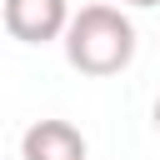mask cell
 <instances>
[{"label": "cell", "instance_id": "3", "mask_svg": "<svg viewBox=\"0 0 160 160\" xmlns=\"http://www.w3.org/2000/svg\"><path fill=\"white\" fill-rule=\"evenodd\" d=\"M20 160H90V145L70 120H35L20 135Z\"/></svg>", "mask_w": 160, "mask_h": 160}, {"label": "cell", "instance_id": "5", "mask_svg": "<svg viewBox=\"0 0 160 160\" xmlns=\"http://www.w3.org/2000/svg\"><path fill=\"white\" fill-rule=\"evenodd\" d=\"M155 130H160V100H155Z\"/></svg>", "mask_w": 160, "mask_h": 160}, {"label": "cell", "instance_id": "1", "mask_svg": "<svg viewBox=\"0 0 160 160\" xmlns=\"http://www.w3.org/2000/svg\"><path fill=\"white\" fill-rule=\"evenodd\" d=\"M60 40H65V60L95 80L120 75L135 60V25L120 5H80L65 20Z\"/></svg>", "mask_w": 160, "mask_h": 160}, {"label": "cell", "instance_id": "2", "mask_svg": "<svg viewBox=\"0 0 160 160\" xmlns=\"http://www.w3.org/2000/svg\"><path fill=\"white\" fill-rule=\"evenodd\" d=\"M0 20L20 45H50V40H60V30L70 20V5L65 0H5Z\"/></svg>", "mask_w": 160, "mask_h": 160}, {"label": "cell", "instance_id": "4", "mask_svg": "<svg viewBox=\"0 0 160 160\" xmlns=\"http://www.w3.org/2000/svg\"><path fill=\"white\" fill-rule=\"evenodd\" d=\"M120 5H160V0H120Z\"/></svg>", "mask_w": 160, "mask_h": 160}]
</instances>
